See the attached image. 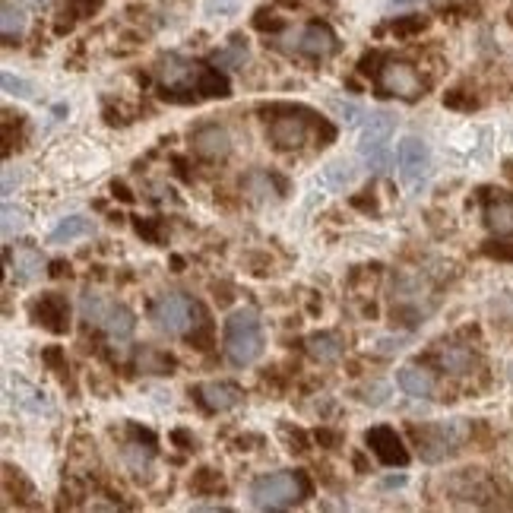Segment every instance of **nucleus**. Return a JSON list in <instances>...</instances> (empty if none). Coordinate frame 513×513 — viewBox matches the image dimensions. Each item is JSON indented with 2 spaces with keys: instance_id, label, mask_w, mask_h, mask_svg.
Listing matches in <instances>:
<instances>
[{
  "instance_id": "nucleus-1",
  "label": "nucleus",
  "mask_w": 513,
  "mask_h": 513,
  "mask_svg": "<svg viewBox=\"0 0 513 513\" xmlns=\"http://www.w3.org/2000/svg\"><path fill=\"white\" fill-rule=\"evenodd\" d=\"M156 77L162 86V96L171 102H178V92H188L190 102L232 96V86L219 73V67H206L200 60L181 58V54H165L156 64Z\"/></svg>"
},
{
  "instance_id": "nucleus-2",
  "label": "nucleus",
  "mask_w": 513,
  "mask_h": 513,
  "mask_svg": "<svg viewBox=\"0 0 513 513\" xmlns=\"http://www.w3.org/2000/svg\"><path fill=\"white\" fill-rule=\"evenodd\" d=\"M263 345H267V339H263L261 314L253 307H238L228 314L225 326H222V349L234 368H251L253 362H261Z\"/></svg>"
},
{
  "instance_id": "nucleus-3",
  "label": "nucleus",
  "mask_w": 513,
  "mask_h": 513,
  "mask_svg": "<svg viewBox=\"0 0 513 513\" xmlns=\"http://www.w3.org/2000/svg\"><path fill=\"white\" fill-rule=\"evenodd\" d=\"M311 494L305 472H270L251 485V504L257 510H286Z\"/></svg>"
},
{
  "instance_id": "nucleus-4",
  "label": "nucleus",
  "mask_w": 513,
  "mask_h": 513,
  "mask_svg": "<svg viewBox=\"0 0 513 513\" xmlns=\"http://www.w3.org/2000/svg\"><path fill=\"white\" fill-rule=\"evenodd\" d=\"M397 131V117L390 111H374L364 117L362 143H358V156L371 171H383L390 165V140Z\"/></svg>"
},
{
  "instance_id": "nucleus-5",
  "label": "nucleus",
  "mask_w": 513,
  "mask_h": 513,
  "mask_svg": "<svg viewBox=\"0 0 513 513\" xmlns=\"http://www.w3.org/2000/svg\"><path fill=\"white\" fill-rule=\"evenodd\" d=\"M466 437V428L460 422H441V425H422L412 428V441H416L418 453L425 463H441L453 453Z\"/></svg>"
},
{
  "instance_id": "nucleus-6",
  "label": "nucleus",
  "mask_w": 513,
  "mask_h": 513,
  "mask_svg": "<svg viewBox=\"0 0 513 513\" xmlns=\"http://www.w3.org/2000/svg\"><path fill=\"white\" fill-rule=\"evenodd\" d=\"M194 307H197V301L184 298V295H178V292H169L152 305L150 320L159 333H165V336H188L190 324H194Z\"/></svg>"
},
{
  "instance_id": "nucleus-7",
  "label": "nucleus",
  "mask_w": 513,
  "mask_h": 513,
  "mask_svg": "<svg viewBox=\"0 0 513 513\" xmlns=\"http://www.w3.org/2000/svg\"><path fill=\"white\" fill-rule=\"evenodd\" d=\"M377 83L387 96H397V98H418L425 89L422 77L412 64L406 60H383V67L377 70Z\"/></svg>"
},
{
  "instance_id": "nucleus-8",
  "label": "nucleus",
  "mask_w": 513,
  "mask_h": 513,
  "mask_svg": "<svg viewBox=\"0 0 513 513\" xmlns=\"http://www.w3.org/2000/svg\"><path fill=\"white\" fill-rule=\"evenodd\" d=\"M279 111V117L270 121V140H273L279 150H298V146L307 143V121L301 115V108H292V105H273Z\"/></svg>"
},
{
  "instance_id": "nucleus-9",
  "label": "nucleus",
  "mask_w": 513,
  "mask_h": 513,
  "mask_svg": "<svg viewBox=\"0 0 513 513\" xmlns=\"http://www.w3.org/2000/svg\"><path fill=\"white\" fill-rule=\"evenodd\" d=\"M29 317L39 326H45L48 333L60 336V333L70 330V305L60 292H45L29 305Z\"/></svg>"
},
{
  "instance_id": "nucleus-10",
  "label": "nucleus",
  "mask_w": 513,
  "mask_h": 513,
  "mask_svg": "<svg viewBox=\"0 0 513 513\" xmlns=\"http://www.w3.org/2000/svg\"><path fill=\"white\" fill-rule=\"evenodd\" d=\"M364 444H368V450L383 463V466L403 469L406 463H409V450H406L403 437H399L390 425H377V428H371L368 435H364Z\"/></svg>"
},
{
  "instance_id": "nucleus-11",
  "label": "nucleus",
  "mask_w": 513,
  "mask_h": 513,
  "mask_svg": "<svg viewBox=\"0 0 513 513\" xmlns=\"http://www.w3.org/2000/svg\"><path fill=\"white\" fill-rule=\"evenodd\" d=\"M397 165H399V178L406 184H418L425 181L431 169V152L425 146V140L418 137H403L397 146Z\"/></svg>"
},
{
  "instance_id": "nucleus-12",
  "label": "nucleus",
  "mask_w": 513,
  "mask_h": 513,
  "mask_svg": "<svg viewBox=\"0 0 513 513\" xmlns=\"http://www.w3.org/2000/svg\"><path fill=\"white\" fill-rule=\"evenodd\" d=\"M292 48L311 60H324L339 48V39L326 23H307V26L292 39Z\"/></svg>"
},
{
  "instance_id": "nucleus-13",
  "label": "nucleus",
  "mask_w": 513,
  "mask_h": 513,
  "mask_svg": "<svg viewBox=\"0 0 513 513\" xmlns=\"http://www.w3.org/2000/svg\"><path fill=\"white\" fill-rule=\"evenodd\" d=\"M190 143H194V152L206 162H222L232 152V137H228L225 127L219 124H203L190 133Z\"/></svg>"
},
{
  "instance_id": "nucleus-14",
  "label": "nucleus",
  "mask_w": 513,
  "mask_h": 513,
  "mask_svg": "<svg viewBox=\"0 0 513 513\" xmlns=\"http://www.w3.org/2000/svg\"><path fill=\"white\" fill-rule=\"evenodd\" d=\"M197 397H200V403L206 406L209 412H228V409H234V406H241L244 393H241V387H234V383L209 380V383H200V387H197Z\"/></svg>"
},
{
  "instance_id": "nucleus-15",
  "label": "nucleus",
  "mask_w": 513,
  "mask_h": 513,
  "mask_svg": "<svg viewBox=\"0 0 513 513\" xmlns=\"http://www.w3.org/2000/svg\"><path fill=\"white\" fill-rule=\"evenodd\" d=\"M98 326H105V333H108L115 343H124V339H131L133 330H137V317H133V311L127 305H117V301H111V305L105 307Z\"/></svg>"
},
{
  "instance_id": "nucleus-16",
  "label": "nucleus",
  "mask_w": 513,
  "mask_h": 513,
  "mask_svg": "<svg viewBox=\"0 0 513 513\" xmlns=\"http://www.w3.org/2000/svg\"><path fill=\"white\" fill-rule=\"evenodd\" d=\"M397 383L399 390L406 393V397H416V399H428L431 393H435V374L425 368H418V364H406V368H399L397 374Z\"/></svg>"
},
{
  "instance_id": "nucleus-17",
  "label": "nucleus",
  "mask_w": 513,
  "mask_h": 513,
  "mask_svg": "<svg viewBox=\"0 0 513 513\" xmlns=\"http://www.w3.org/2000/svg\"><path fill=\"white\" fill-rule=\"evenodd\" d=\"M96 232V222L89 219V215H67V219H60L58 225H54V232L48 234V244H73V241L79 238H89V234Z\"/></svg>"
},
{
  "instance_id": "nucleus-18",
  "label": "nucleus",
  "mask_w": 513,
  "mask_h": 513,
  "mask_svg": "<svg viewBox=\"0 0 513 513\" xmlns=\"http://www.w3.org/2000/svg\"><path fill=\"white\" fill-rule=\"evenodd\" d=\"M345 352V343L339 333H314L311 339H307V355L314 358V362L320 364H333L339 362Z\"/></svg>"
},
{
  "instance_id": "nucleus-19",
  "label": "nucleus",
  "mask_w": 513,
  "mask_h": 513,
  "mask_svg": "<svg viewBox=\"0 0 513 513\" xmlns=\"http://www.w3.org/2000/svg\"><path fill=\"white\" fill-rule=\"evenodd\" d=\"M437 364H441L447 374L463 377L475 368V355L466 345H441V349H437Z\"/></svg>"
},
{
  "instance_id": "nucleus-20",
  "label": "nucleus",
  "mask_w": 513,
  "mask_h": 513,
  "mask_svg": "<svg viewBox=\"0 0 513 513\" xmlns=\"http://www.w3.org/2000/svg\"><path fill=\"white\" fill-rule=\"evenodd\" d=\"M133 364L143 374H171L175 371V358L169 352L156 349V345H140L137 355H133Z\"/></svg>"
},
{
  "instance_id": "nucleus-21",
  "label": "nucleus",
  "mask_w": 513,
  "mask_h": 513,
  "mask_svg": "<svg viewBox=\"0 0 513 513\" xmlns=\"http://www.w3.org/2000/svg\"><path fill=\"white\" fill-rule=\"evenodd\" d=\"M485 225L491 228L494 234H500V238H507V234H513V200H491L485 206Z\"/></svg>"
},
{
  "instance_id": "nucleus-22",
  "label": "nucleus",
  "mask_w": 513,
  "mask_h": 513,
  "mask_svg": "<svg viewBox=\"0 0 513 513\" xmlns=\"http://www.w3.org/2000/svg\"><path fill=\"white\" fill-rule=\"evenodd\" d=\"M45 257H41V251H35V247H20L16 251V276H20L23 282H32L39 279L41 273H45Z\"/></svg>"
},
{
  "instance_id": "nucleus-23",
  "label": "nucleus",
  "mask_w": 513,
  "mask_h": 513,
  "mask_svg": "<svg viewBox=\"0 0 513 513\" xmlns=\"http://www.w3.org/2000/svg\"><path fill=\"white\" fill-rule=\"evenodd\" d=\"M188 339H190V345H197V349H203V352L213 345V320H209L206 307H203L200 301H197V307H194V324H190V330H188Z\"/></svg>"
},
{
  "instance_id": "nucleus-24",
  "label": "nucleus",
  "mask_w": 513,
  "mask_h": 513,
  "mask_svg": "<svg viewBox=\"0 0 513 513\" xmlns=\"http://www.w3.org/2000/svg\"><path fill=\"white\" fill-rule=\"evenodd\" d=\"M247 60V45L241 35H234L232 41H228L225 48H219V51L213 54V64L222 67V70H241Z\"/></svg>"
},
{
  "instance_id": "nucleus-25",
  "label": "nucleus",
  "mask_w": 513,
  "mask_h": 513,
  "mask_svg": "<svg viewBox=\"0 0 513 513\" xmlns=\"http://www.w3.org/2000/svg\"><path fill=\"white\" fill-rule=\"evenodd\" d=\"M0 29H4V39H20L26 32V10L16 7L14 0H4L0 7Z\"/></svg>"
},
{
  "instance_id": "nucleus-26",
  "label": "nucleus",
  "mask_w": 513,
  "mask_h": 513,
  "mask_svg": "<svg viewBox=\"0 0 513 513\" xmlns=\"http://www.w3.org/2000/svg\"><path fill=\"white\" fill-rule=\"evenodd\" d=\"M282 178H273V175H267V171H251V175L244 178V194L247 197H253V200H270V197H276L279 190H273V184H279Z\"/></svg>"
},
{
  "instance_id": "nucleus-27",
  "label": "nucleus",
  "mask_w": 513,
  "mask_h": 513,
  "mask_svg": "<svg viewBox=\"0 0 513 513\" xmlns=\"http://www.w3.org/2000/svg\"><path fill=\"white\" fill-rule=\"evenodd\" d=\"M190 488H194L197 494H222L225 491V481H222V475L215 472V469H197V472L190 475Z\"/></svg>"
},
{
  "instance_id": "nucleus-28",
  "label": "nucleus",
  "mask_w": 513,
  "mask_h": 513,
  "mask_svg": "<svg viewBox=\"0 0 513 513\" xmlns=\"http://www.w3.org/2000/svg\"><path fill=\"white\" fill-rule=\"evenodd\" d=\"M428 26V20L425 16H418V14H399V16H393V23H390V32L397 35V39H409V35H418L422 29Z\"/></svg>"
},
{
  "instance_id": "nucleus-29",
  "label": "nucleus",
  "mask_w": 513,
  "mask_h": 513,
  "mask_svg": "<svg viewBox=\"0 0 513 513\" xmlns=\"http://www.w3.org/2000/svg\"><path fill=\"white\" fill-rule=\"evenodd\" d=\"M324 178H326V184H330V188L343 190L345 184L355 178V169H352V162H345V159H336V162H330L324 169Z\"/></svg>"
},
{
  "instance_id": "nucleus-30",
  "label": "nucleus",
  "mask_w": 513,
  "mask_h": 513,
  "mask_svg": "<svg viewBox=\"0 0 513 513\" xmlns=\"http://www.w3.org/2000/svg\"><path fill=\"white\" fill-rule=\"evenodd\" d=\"M26 228V213L20 206H4V238H14L16 232Z\"/></svg>"
},
{
  "instance_id": "nucleus-31",
  "label": "nucleus",
  "mask_w": 513,
  "mask_h": 513,
  "mask_svg": "<svg viewBox=\"0 0 513 513\" xmlns=\"http://www.w3.org/2000/svg\"><path fill=\"white\" fill-rule=\"evenodd\" d=\"M330 108L336 111L345 124H358L362 117H368V111H364L362 105H355V102H330Z\"/></svg>"
},
{
  "instance_id": "nucleus-32",
  "label": "nucleus",
  "mask_w": 513,
  "mask_h": 513,
  "mask_svg": "<svg viewBox=\"0 0 513 513\" xmlns=\"http://www.w3.org/2000/svg\"><path fill=\"white\" fill-rule=\"evenodd\" d=\"M253 29H261V32H282V29H286V20L270 14V10H261V14L253 16Z\"/></svg>"
},
{
  "instance_id": "nucleus-33",
  "label": "nucleus",
  "mask_w": 513,
  "mask_h": 513,
  "mask_svg": "<svg viewBox=\"0 0 513 513\" xmlns=\"http://www.w3.org/2000/svg\"><path fill=\"white\" fill-rule=\"evenodd\" d=\"M4 92H10V96H20V98H32V83H26L23 77H14V73H4Z\"/></svg>"
},
{
  "instance_id": "nucleus-34",
  "label": "nucleus",
  "mask_w": 513,
  "mask_h": 513,
  "mask_svg": "<svg viewBox=\"0 0 513 513\" xmlns=\"http://www.w3.org/2000/svg\"><path fill=\"white\" fill-rule=\"evenodd\" d=\"M444 105H447V108H460V111H472V108H479V102H475L472 96H466V92H463V89L447 92V96H444Z\"/></svg>"
},
{
  "instance_id": "nucleus-35",
  "label": "nucleus",
  "mask_w": 513,
  "mask_h": 513,
  "mask_svg": "<svg viewBox=\"0 0 513 513\" xmlns=\"http://www.w3.org/2000/svg\"><path fill=\"white\" fill-rule=\"evenodd\" d=\"M159 225H162L159 219H137V232L143 234L150 244H162V228Z\"/></svg>"
},
{
  "instance_id": "nucleus-36",
  "label": "nucleus",
  "mask_w": 513,
  "mask_h": 513,
  "mask_svg": "<svg viewBox=\"0 0 513 513\" xmlns=\"http://www.w3.org/2000/svg\"><path fill=\"white\" fill-rule=\"evenodd\" d=\"M105 0H67V7H70L73 16H92L96 10H102Z\"/></svg>"
},
{
  "instance_id": "nucleus-37",
  "label": "nucleus",
  "mask_w": 513,
  "mask_h": 513,
  "mask_svg": "<svg viewBox=\"0 0 513 513\" xmlns=\"http://www.w3.org/2000/svg\"><path fill=\"white\" fill-rule=\"evenodd\" d=\"M41 358H45V364H48V368H51V371H58L60 377L67 374V358H64V352H60L58 345H54V349H45V352H41Z\"/></svg>"
},
{
  "instance_id": "nucleus-38",
  "label": "nucleus",
  "mask_w": 513,
  "mask_h": 513,
  "mask_svg": "<svg viewBox=\"0 0 513 513\" xmlns=\"http://www.w3.org/2000/svg\"><path fill=\"white\" fill-rule=\"evenodd\" d=\"M403 343L406 339L403 336H383V339H377V345H374V352H380V355H393V352H403Z\"/></svg>"
},
{
  "instance_id": "nucleus-39",
  "label": "nucleus",
  "mask_w": 513,
  "mask_h": 513,
  "mask_svg": "<svg viewBox=\"0 0 513 513\" xmlns=\"http://www.w3.org/2000/svg\"><path fill=\"white\" fill-rule=\"evenodd\" d=\"M387 390H390V387H387V383H374V387H364V403H371V406H380L383 399H387Z\"/></svg>"
},
{
  "instance_id": "nucleus-40",
  "label": "nucleus",
  "mask_w": 513,
  "mask_h": 513,
  "mask_svg": "<svg viewBox=\"0 0 513 513\" xmlns=\"http://www.w3.org/2000/svg\"><path fill=\"white\" fill-rule=\"evenodd\" d=\"M485 253H488V257H498V261H513V247L498 244V241H491V244H485Z\"/></svg>"
},
{
  "instance_id": "nucleus-41",
  "label": "nucleus",
  "mask_w": 513,
  "mask_h": 513,
  "mask_svg": "<svg viewBox=\"0 0 513 513\" xmlns=\"http://www.w3.org/2000/svg\"><path fill=\"white\" fill-rule=\"evenodd\" d=\"M206 14L209 16H215V14H234V0H209Z\"/></svg>"
},
{
  "instance_id": "nucleus-42",
  "label": "nucleus",
  "mask_w": 513,
  "mask_h": 513,
  "mask_svg": "<svg viewBox=\"0 0 513 513\" xmlns=\"http://www.w3.org/2000/svg\"><path fill=\"white\" fill-rule=\"evenodd\" d=\"M416 7H422V0H393L390 4V14H409V10H416Z\"/></svg>"
},
{
  "instance_id": "nucleus-43",
  "label": "nucleus",
  "mask_w": 513,
  "mask_h": 513,
  "mask_svg": "<svg viewBox=\"0 0 513 513\" xmlns=\"http://www.w3.org/2000/svg\"><path fill=\"white\" fill-rule=\"evenodd\" d=\"M339 441H343V437L333 435V431H317V444H324V447H336Z\"/></svg>"
},
{
  "instance_id": "nucleus-44",
  "label": "nucleus",
  "mask_w": 513,
  "mask_h": 513,
  "mask_svg": "<svg viewBox=\"0 0 513 513\" xmlns=\"http://www.w3.org/2000/svg\"><path fill=\"white\" fill-rule=\"evenodd\" d=\"M14 184H20V175L14 178V171L7 169V171H4V194H7V197L14 194Z\"/></svg>"
},
{
  "instance_id": "nucleus-45",
  "label": "nucleus",
  "mask_w": 513,
  "mask_h": 513,
  "mask_svg": "<svg viewBox=\"0 0 513 513\" xmlns=\"http://www.w3.org/2000/svg\"><path fill=\"white\" fill-rule=\"evenodd\" d=\"M111 190H115V197H121V200L124 203H133V194H131V190H127V188H124V184H111Z\"/></svg>"
},
{
  "instance_id": "nucleus-46",
  "label": "nucleus",
  "mask_w": 513,
  "mask_h": 513,
  "mask_svg": "<svg viewBox=\"0 0 513 513\" xmlns=\"http://www.w3.org/2000/svg\"><path fill=\"white\" fill-rule=\"evenodd\" d=\"M23 7H29V10H48L51 7V0H20Z\"/></svg>"
},
{
  "instance_id": "nucleus-47",
  "label": "nucleus",
  "mask_w": 513,
  "mask_h": 513,
  "mask_svg": "<svg viewBox=\"0 0 513 513\" xmlns=\"http://www.w3.org/2000/svg\"><path fill=\"white\" fill-rule=\"evenodd\" d=\"M352 206H358V209H371V213H374V200H362V197H352Z\"/></svg>"
},
{
  "instance_id": "nucleus-48",
  "label": "nucleus",
  "mask_w": 513,
  "mask_h": 513,
  "mask_svg": "<svg viewBox=\"0 0 513 513\" xmlns=\"http://www.w3.org/2000/svg\"><path fill=\"white\" fill-rule=\"evenodd\" d=\"M507 175H510V178H513V165H510V162H507Z\"/></svg>"
},
{
  "instance_id": "nucleus-49",
  "label": "nucleus",
  "mask_w": 513,
  "mask_h": 513,
  "mask_svg": "<svg viewBox=\"0 0 513 513\" xmlns=\"http://www.w3.org/2000/svg\"><path fill=\"white\" fill-rule=\"evenodd\" d=\"M510 23H513V16H510Z\"/></svg>"
}]
</instances>
